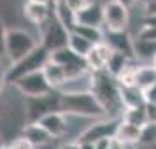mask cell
Wrapping results in <instances>:
<instances>
[{"label":"cell","mask_w":156,"mask_h":149,"mask_svg":"<svg viewBox=\"0 0 156 149\" xmlns=\"http://www.w3.org/2000/svg\"><path fill=\"white\" fill-rule=\"evenodd\" d=\"M60 111L72 116H81V118H95V119L109 118L105 109L102 107V104L93 95L91 90L60 93Z\"/></svg>","instance_id":"1"},{"label":"cell","mask_w":156,"mask_h":149,"mask_svg":"<svg viewBox=\"0 0 156 149\" xmlns=\"http://www.w3.org/2000/svg\"><path fill=\"white\" fill-rule=\"evenodd\" d=\"M91 91L98 98L102 107L105 109L109 118H114V111L116 109H121V112L125 111L123 104H121V97H119V84L105 70L91 74Z\"/></svg>","instance_id":"2"},{"label":"cell","mask_w":156,"mask_h":149,"mask_svg":"<svg viewBox=\"0 0 156 149\" xmlns=\"http://www.w3.org/2000/svg\"><path fill=\"white\" fill-rule=\"evenodd\" d=\"M49 62V51L46 49L44 46H37L35 49L28 53L25 58H21L20 62L9 65L7 72H5V83L9 84H14L18 79L25 77L28 74H34L37 70H42L44 65Z\"/></svg>","instance_id":"3"},{"label":"cell","mask_w":156,"mask_h":149,"mask_svg":"<svg viewBox=\"0 0 156 149\" xmlns=\"http://www.w3.org/2000/svg\"><path fill=\"white\" fill-rule=\"evenodd\" d=\"M41 42H37V39L30 32L23 28H7L5 34V60L9 65L20 62L25 58L28 53L35 49Z\"/></svg>","instance_id":"4"},{"label":"cell","mask_w":156,"mask_h":149,"mask_svg":"<svg viewBox=\"0 0 156 149\" xmlns=\"http://www.w3.org/2000/svg\"><path fill=\"white\" fill-rule=\"evenodd\" d=\"M39 30H41V46H44L49 53L67 48L70 32L62 25V21L55 14V11L49 16V20L44 23Z\"/></svg>","instance_id":"5"},{"label":"cell","mask_w":156,"mask_h":149,"mask_svg":"<svg viewBox=\"0 0 156 149\" xmlns=\"http://www.w3.org/2000/svg\"><path fill=\"white\" fill-rule=\"evenodd\" d=\"M121 118H102L97 119L93 125L83 130L77 135L76 140L81 144H97L100 140H107V139H112L116 135V130L119 126Z\"/></svg>","instance_id":"6"},{"label":"cell","mask_w":156,"mask_h":149,"mask_svg":"<svg viewBox=\"0 0 156 149\" xmlns=\"http://www.w3.org/2000/svg\"><path fill=\"white\" fill-rule=\"evenodd\" d=\"M12 86L25 98H41V97H48L55 91L49 86V83L46 81V76L42 70H37L34 74H28L25 77L18 79Z\"/></svg>","instance_id":"7"},{"label":"cell","mask_w":156,"mask_h":149,"mask_svg":"<svg viewBox=\"0 0 156 149\" xmlns=\"http://www.w3.org/2000/svg\"><path fill=\"white\" fill-rule=\"evenodd\" d=\"M104 11V28L105 32H126L130 21V9L116 0H105L102 4Z\"/></svg>","instance_id":"8"},{"label":"cell","mask_w":156,"mask_h":149,"mask_svg":"<svg viewBox=\"0 0 156 149\" xmlns=\"http://www.w3.org/2000/svg\"><path fill=\"white\" fill-rule=\"evenodd\" d=\"M49 60L63 67L65 72H67L69 81L70 79H76V77H81V76H84V74L90 72L88 67H86L84 58H79L77 55H74L69 48H63V49L49 53Z\"/></svg>","instance_id":"9"},{"label":"cell","mask_w":156,"mask_h":149,"mask_svg":"<svg viewBox=\"0 0 156 149\" xmlns=\"http://www.w3.org/2000/svg\"><path fill=\"white\" fill-rule=\"evenodd\" d=\"M27 107L25 114L28 116V123H35L42 116L53 112V111H60V93L53 91L48 97H41V98H27Z\"/></svg>","instance_id":"10"},{"label":"cell","mask_w":156,"mask_h":149,"mask_svg":"<svg viewBox=\"0 0 156 149\" xmlns=\"http://www.w3.org/2000/svg\"><path fill=\"white\" fill-rule=\"evenodd\" d=\"M112 53H114V49L105 42V41L100 42V44H95L93 49L90 51V55L84 58L88 70L91 72V74L105 70V67H107V63H109L111 56H112Z\"/></svg>","instance_id":"11"},{"label":"cell","mask_w":156,"mask_h":149,"mask_svg":"<svg viewBox=\"0 0 156 149\" xmlns=\"http://www.w3.org/2000/svg\"><path fill=\"white\" fill-rule=\"evenodd\" d=\"M35 123H39V125L48 132V135H49L53 140L63 137L65 132H67V126H69V123H67V114L62 112V111H53V112L42 116V118L39 121H35Z\"/></svg>","instance_id":"12"},{"label":"cell","mask_w":156,"mask_h":149,"mask_svg":"<svg viewBox=\"0 0 156 149\" xmlns=\"http://www.w3.org/2000/svg\"><path fill=\"white\" fill-rule=\"evenodd\" d=\"M93 27V28H104V11L102 4L91 2L90 5L76 14V27Z\"/></svg>","instance_id":"13"},{"label":"cell","mask_w":156,"mask_h":149,"mask_svg":"<svg viewBox=\"0 0 156 149\" xmlns=\"http://www.w3.org/2000/svg\"><path fill=\"white\" fill-rule=\"evenodd\" d=\"M51 14H53V4L46 5V4H35V2H28L27 0V4L23 5V16H25V20L34 23L39 28L49 20Z\"/></svg>","instance_id":"14"},{"label":"cell","mask_w":156,"mask_h":149,"mask_svg":"<svg viewBox=\"0 0 156 149\" xmlns=\"http://www.w3.org/2000/svg\"><path fill=\"white\" fill-rule=\"evenodd\" d=\"M105 42L118 53L126 55L128 58L135 60L133 55V39L126 32H105Z\"/></svg>","instance_id":"15"},{"label":"cell","mask_w":156,"mask_h":149,"mask_svg":"<svg viewBox=\"0 0 156 149\" xmlns=\"http://www.w3.org/2000/svg\"><path fill=\"white\" fill-rule=\"evenodd\" d=\"M42 72H44V76H46V81L49 83V86L55 90V91H60V90L67 84V81H69L67 72H65L63 67L55 63V62H51V60L44 65Z\"/></svg>","instance_id":"16"},{"label":"cell","mask_w":156,"mask_h":149,"mask_svg":"<svg viewBox=\"0 0 156 149\" xmlns=\"http://www.w3.org/2000/svg\"><path fill=\"white\" fill-rule=\"evenodd\" d=\"M21 135L34 146V147L46 146V144H49V142L53 140L49 135H48V132H46L39 123H25L23 128H21Z\"/></svg>","instance_id":"17"},{"label":"cell","mask_w":156,"mask_h":149,"mask_svg":"<svg viewBox=\"0 0 156 149\" xmlns=\"http://www.w3.org/2000/svg\"><path fill=\"white\" fill-rule=\"evenodd\" d=\"M140 135H142V128H137L133 125H128L125 121H119V126L116 130V139L126 146H137L140 144Z\"/></svg>","instance_id":"18"},{"label":"cell","mask_w":156,"mask_h":149,"mask_svg":"<svg viewBox=\"0 0 156 149\" xmlns=\"http://www.w3.org/2000/svg\"><path fill=\"white\" fill-rule=\"evenodd\" d=\"M156 84V69L151 63L146 65H139L135 67V86L144 91L151 86Z\"/></svg>","instance_id":"19"},{"label":"cell","mask_w":156,"mask_h":149,"mask_svg":"<svg viewBox=\"0 0 156 149\" xmlns=\"http://www.w3.org/2000/svg\"><path fill=\"white\" fill-rule=\"evenodd\" d=\"M119 97L123 109H132V107H144L146 100L139 88H119Z\"/></svg>","instance_id":"20"},{"label":"cell","mask_w":156,"mask_h":149,"mask_svg":"<svg viewBox=\"0 0 156 149\" xmlns=\"http://www.w3.org/2000/svg\"><path fill=\"white\" fill-rule=\"evenodd\" d=\"M121 119L128 123V125H133L137 128H144L146 125H149V118L146 112V105L144 107H132V109H125L121 114Z\"/></svg>","instance_id":"21"},{"label":"cell","mask_w":156,"mask_h":149,"mask_svg":"<svg viewBox=\"0 0 156 149\" xmlns=\"http://www.w3.org/2000/svg\"><path fill=\"white\" fill-rule=\"evenodd\" d=\"M93 46L90 41H86L84 37L77 35L76 32H70V35H69V44H67V48L74 53V55H77L79 58H86L90 55V51L93 49Z\"/></svg>","instance_id":"22"},{"label":"cell","mask_w":156,"mask_h":149,"mask_svg":"<svg viewBox=\"0 0 156 149\" xmlns=\"http://www.w3.org/2000/svg\"><path fill=\"white\" fill-rule=\"evenodd\" d=\"M132 62H133V60H132V58H128L126 55L114 51L112 56H111V60H109V63H107V67H105V72H107V74H111V76L116 79L121 72L126 69L128 65H132Z\"/></svg>","instance_id":"23"},{"label":"cell","mask_w":156,"mask_h":149,"mask_svg":"<svg viewBox=\"0 0 156 149\" xmlns=\"http://www.w3.org/2000/svg\"><path fill=\"white\" fill-rule=\"evenodd\" d=\"M53 11H55L56 18L62 21V25L69 32H74V28H76V12H72L62 0L60 2H53Z\"/></svg>","instance_id":"24"},{"label":"cell","mask_w":156,"mask_h":149,"mask_svg":"<svg viewBox=\"0 0 156 149\" xmlns=\"http://www.w3.org/2000/svg\"><path fill=\"white\" fill-rule=\"evenodd\" d=\"M133 55L140 60H154L156 58V42L147 41H135L133 39Z\"/></svg>","instance_id":"25"},{"label":"cell","mask_w":156,"mask_h":149,"mask_svg":"<svg viewBox=\"0 0 156 149\" xmlns=\"http://www.w3.org/2000/svg\"><path fill=\"white\" fill-rule=\"evenodd\" d=\"M74 32L77 35L84 37L86 41H90L91 44H100V42L105 41V32L102 28H93V27H81V25H77L74 28Z\"/></svg>","instance_id":"26"},{"label":"cell","mask_w":156,"mask_h":149,"mask_svg":"<svg viewBox=\"0 0 156 149\" xmlns=\"http://www.w3.org/2000/svg\"><path fill=\"white\" fill-rule=\"evenodd\" d=\"M140 144L142 146H153L156 144V126L154 123H149L142 128V135H140Z\"/></svg>","instance_id":"27"},{"label":"cell","mask_w":156,"mask_h":149,"mask_svg":"<svg viewBox=\"0 0 156 149\" xmlns=\"http://www.w3.org/2000/svg\"><path fill=\"white\" fill-rule=\"evenodd\" d=\"M135 41H147V42H156V27H142L137 35Z\"/></svg>","instance_id":"28"},{"label":"cell","mask_w":156,"mask_h":149,"mask_svg":"<svg viewBox=\"0 0 156 149\" xmlns=\"http://www.w3.org/2000/svg\"><path fill=\"white\" fill-rule=\"evenodd\" d=\"M62 2H63L69 9H70L72 12H76V14H77L79 11H83V9L88 7L93 0H62Z\"/></svg>","instance_id":"29"},{"label":"cell","mask_w":156,"mask_h":149,"mask_svg":"<svg viewBox=\"0 0 156 149\" xmlns=\"http://www.w3.org/2000/svg\"><path fill=\"white\" fill-rule=\"evenodd\" d=\"M7 147H9V149H35L28 140H27V139H25V137H23V135L16 137V139L11 142V144H9Z\"/></svg>","instance_id":"30"},{"label":"cell","mask_w":156,"mask_h":149,"mask_svg":"<svg viewBox=\"0 0 156 149\" xmlns=\"http://www.w3.org/2000/svg\"><path fill=\"white\" fill-rule=\"evenodd\" d=\"M5 34H7V27L0 18V58H5Z\"/></svg>","instance_id":"31"},{"label":"cell","mask_w":156,"mask_h":149,"mask_svg":"<svg viewBox=\"0 0 156 149\" xmlns=\"http://www.w3.org/2000/svg\"><path fill=\"white\" fill-rule=\"evenodd\" d=\"M142 95H144L146 104H149V105H156V84L151 86V88H147V90H144Z\"/></svg>","instance_id":"32"},{"label":"cell","mask_w":156,"mask_h":149,"mask_svg":"<svg viewBox=\"0 0 156 149\" xmlns=\"http://www.w3.org/2000/svg\"><path fill=\"white\" fill-rule=\"evenodd\" d=\"M107 149H126V144H123V142H119L116 137H112V139L109 140Z\"/></svg>","instance_id":"33"},{"label":"cell","mask_w":156,"mask_h":149,"mask_svg":"<svg viewBox=\"0 0 156 149\" xmlns=\"http://www.w3.org/2000/svg\"><path fill=\"white\" fill-rule=\"evenodd\" d=\"M58 149H81V144L77 140H69V142H63Z\"/></svg>","instance_id":"34"},{"label":"cell","mask_w":156,"mask_h":149,"mask_svg":"<svg viewBox=\"0 0 156 149\" xmlns=\"http://www.w3.org/2000/svg\"><path fill=\"white\" fill-rule=\"evenodd\" d=\"M116 2H119L121 5H125L126 9H132V7H135L137 4H140V0H116Z\"/></svg>","instance_id":"35"},{"label":"cell","mask_w":156,"mask_h":149,"mask_svg":"<svg viewBox=\"0 0 156 149\" xmlns=\"http://www.w3.org/2000/svg\"><path fill=\"white\" fill-rule=\"evenodd\" d=\"M5 72H7V67L0 65V91H2V88L5 84Z\"/></svg>","instance_id":"36"},{"label":"cell","mask_w":156,"mask_h":149,"mask_svg":"<svg viewBox=\"0 0 156 149\" xmlns=\"http://www.w3.org/2000/svg\"><path fill=\"white\" fill-rule=\"evenodd\" d=\"M144 27H156V14L146 16V20H144Z\"/></svg>","instance_id":"37"},{"label":"cell","mask_w":156,"mask_h":149,"mask_svg":"<svg viewBox=\"0 0 156 149\" xmlns=\"http://www.w3.org/2000/svg\"><path fill=\"white\" fill-rule=\"evenodd\" d=\"M28 2H35V4H46V5H51L55 0H28Z\"/></svg>","instance_id":"38"},{"label":"cell","mask_w":156,"mask_h":149,"mask_svg":"<svg viewBox=\"0 0 156 149\" xmlns=\"http://www.w3.org/2000/svg\"><path fill=\"white\" fill-rule=\"evenodd\" d=\"M81 144V142H79ZM81 149H97L95 144H81Z\"/></svg>","instance_id":"39"},{"label":"cell","mask_w":156,"mask_h":149,"mask_svg":"<svg viewBox=\"0 0 156 149\" xmlns=\"http://www.w3.org/2000/svg\"><path fill=\"white\" fill-rule=\"evenodd\" d=\"M5 147V144H4V139H2V135H0V149Z\"/></svg>","instance_id":"40"},{"label":"cell","mask_w":156,"mask_h":149,"mask_svg":"<svg viewBox=\"0 0 156 149\" xmlns=\"http://www.w3.org/2000/svg\"><path fill=\"white\" fill-rule=\"evenodd\" d=\"M151 65H153V67H154V69H156V58H154V60H153V62H151Z\"/></svg>","instance_id":"41"},{"label":"cell","mask_w":156,"mask_h":149,"mask_svg":"<svg viewBox=\"0 0 156 149\" xmlns=\"http://www.w3.org/2000/svg\"><path fill=\"white\" fill-rule=\"evenodd\" d=\"M149 0H140V4H144V5H146V4H147Z\"/></svg>","instance_id":"42"},{"label":"cell","mask_w":156,"mask_h":149,"mask_svg":"<svg viewBox=\"0 0 156 149\" xmlns=\"http://www.w3.org/2000/svg\"><path fill=\"white\" fill-rule=\"evenodd\" d=\"M2 149H9V147H7V146H5V147H2Z\"/></svg>","instance_id":"43"},{"label":"cell","mask_w":156,"mask_h":149,"mask_svg":"<svg viewBox=\"0 0 156 149\" xmlns=\"http://www.w3.org/2000/svg\"><path fill=\"white\" fill-rule=\"evenodd\" d=\"M55 2H60V0H55Z\"/></svg>","instance_id":"44"},{"label":"cell","mask_w":156,"mask_h":149,"mask_svg":"<svg viewBox=\"0 0 156 149\" xmlns=\"http://www.w3.org/2000/svg\"><path fill=\"white\" fill-rule=\"evenodd\" d=\"M154 126H156V123H154Z\"/></svg>","instance_id":"45"},{"label":"cell","mask_w":156,"mask_h":149,"mask_svg":"<svg viewBox=\"0 0 156 149\" xmlns=\"http://www.w3.org/2000/svg\"><path fill=\"white\" fill-rule=\"evenodd\" d=\"M0 109H2V107H0Z\"/></svg>","instance_id":"46"}]
</instances>
